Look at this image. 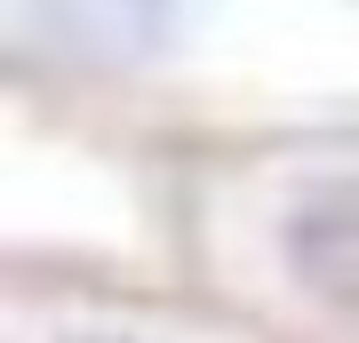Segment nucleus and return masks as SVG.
I'll return each instance as SVG.
<instances>
[{"label":"nucleus","instance_id":"1","mask_svg":"<svg viewBox=\"0 0 359 343\" xmlns=\"http://www.w3.org/2000/svg\"><path fill=\"white\" fill-rule=\"evenodd\" d=\"M16 96L184 160L359 128V0H8Z\"/></svg>","mask_w":359,"mask_h":343},{"label":"nucleus","instance_id":"2","mask_svg":"<svg viewBox=\"0 0 359 343\" xmlns=\"http://www.w3.org/2000/svg\"><path fill=\"white\" fill-rule=\"evenodd\" d=\"M184 288L271 343H359V128L176 168Z\"/></svg>","mask_w":359,"mask_h":343},{"label":"nucleus","instance_id":"3","mask_svg":"<svg viewBox=\"0 0 359 343\" xmlns=\"http://www.w3.org/2000/svg\"><path fill=\"white\" fill-rule=\"evenodd\" d=\"M8 343H271L192 288H120V280H8Z\"/></svg>","mask_w":359,"mask_h":343}]
</instances>
